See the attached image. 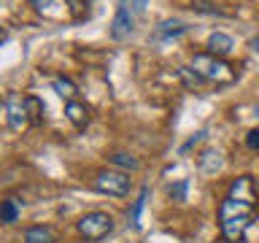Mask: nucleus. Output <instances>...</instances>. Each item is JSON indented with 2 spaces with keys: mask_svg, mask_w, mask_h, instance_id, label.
Instances as JSON below:
<instances>
[{
  "mask_svg": "<svg viewBox=\"0 0 259 243\" xmlns=\"http://www.w3.org/2000/svg\"><path fill=\"white\" fill-rule=\"evenodd\" d=\"M192 68L202 76V81H213V84H230V81L238 78V73L230 62H224L222 57L202 52L192 57Z\"/></svg>",
  "mask_w": 259,
  "mask_h": 243,
  "instance_id": "nucleus-1",
  "label": "nucleus"
},
{
  "mask_svg": "<svg viewBox=\"0 0 259 243\" xmlns=\"http://www.w3.org/2000/svg\"><path fill=\"white\" fill-rule=\"evenodd\" d=\"M76 230L84 240L97 243L113 232V216L105 214V211H89V214H84L76 222Z\"/></svg>",
  "mask_w": 259,
  "mask_h": 243,
  "instance_id": "nucleus-2",
  "label": "nucleus"
},
{
  "mask_svg": "<svg viewBox=\"0 0 259 243\" xmlns=\"http://www.w3.org/2000/svg\"><path fill=\"white\" fill-rule=\"evenodd\" d=\"M92 186L103 194H111V197H124V194H130V173H124V170H100L95 176Z\"/></svg>",
  "mask_w": 259,
  "mask_h": 243,
  "instance_id": "nucleus-3",
  "label": "nucleus"
},
{
  "mask_svg": "<svg viewBox=\"0 0 259 243\" xmlns=\"http://www.w3.org/2000/svg\"><path fill=\"white\" fill-rule=\"evenodd\" d=\"M30 122H32V119H30V111H27L24 97L8 95V97H6V125H8V130L22 133V130L30 125Z\"/></svg>",
  "mask_w": 259,
  "mask_h": 243,
  "instance_id": "nucleus-4",
  "label": "nucleus"
},
{
  "mask_svg": "<svg viewBox=\"0 0 259 243\" xmlns=\"http://www.w3.org/2000/svg\"><path fill=\"white\" fill-rule=\"evenodd\" d=\"M133 32H135V14L130 11V6L121 0L116 14H113V22H111V38L113 40H127Z\"/></svg>",
  "mask_w": 259,
  "mask_h": 243,
  "instance_id": "nucleus-5",
  "label": "nucleus"
},
{
  "mask_svg": "<svg viewBox=\"0 0 259 243\" xmlns=\"http://www.w3.org/2000/svg\"><path fill=\"white\" fill-rule=\"evenodd\" d=\"M254 222V214H243V216H227V219H219V227H222V238L230 240V243H240L246 230Z\"/></svg>",
  "mask_w": 259,
  "mask_h": 243,
  "instance_id": "nucleus-6",
  "label": "nucleus"
},
{
  "mask_svg": "<svg viewBox=\"0 0 259 243\" xmlns=\"http://www.w3.org/2000/svg\"><path fill=\"white\" fill-rule=\"evenodd\" d=\"M197 165H200V173L213 176V173H219V170L224 168V157H222V151H216V149H205L200 154Z\"/></svg>",
  "mask_w": 259,
  "mask_h": 243,
  "instance_id": "nucleus-7",
  "label": "nucleus"
},
{
  "mask_svg": "<svg viewBox=\"0 0 259 243\" xmlns=\"http://www.w3.org/2000/svg\"><path fill=\"white\" fill-rule=\"evenodd\" d=\"M186 32V24L178 22V19H165L157 24V30H154V38L157 40H170V38H178Z\"/></svg>",
  "mask_w": 259,
  "mask_h": 243,
  "instance_id": "nucleus-8",
  "label": "nucleus"
},
{
  "mask_svg": "<svg viewBox=\"0 0 259 243\" xmlns=\"http://www.w3.org/2000/svg\"><path fill=\"white\" fill-rule=\"evenodd\" d=\"M208 49H210V54L224 57L235 49V44H232V38L227 35V32H210L208 35Z\"/></svg>",
  "mask_w": 259,
  "mask_h": 243,
  "instance_id": "nucleus-9",
  "label": "nucleus"
},
{
  "mask_svg": "<svg viewBox=\"0 0 259 243\" xmlns=\"http://www.w3.org/2000/svg\"><path fill=\"white\" fill-rule=\"evenodd\" d=\"M146 200H149V186H141V192H138V197H135V202H133V208L127 211V222H130V227L133 230H138L141 227V211H143V206H146Z\"/></svg>",
  "mask_w": 259,
  "mask_h": 243,
  "instance_id": "nucleus-10",
  "label": "nucleus"
},
{
  "mask_svg": "<svg viewBox=\"0 0 259 243\" xmlns=\"http://www.w3.org/2000/svg\"><path fill=\"white\" fill-rule=\"evenodd\" d=\"M65 116H68L78 130H84V127L89 125V111H87V105H81V103H76V100H70L68 105H65Z\"/></svg>",
  "mask_w": 259,
  "mask_h": 243,
  "instance_id": "nucleus-11",
  "label": "nucleus"
},
{
  "mask_svg": "<svg viewBox=\"0 0 259 243\" xmlns=\"http://www.w3.org/2000/svg\"><path fill=\"white\" fill-rule=\"evenodd\" d=\"M24 243H57V232L52 230V227H30L27 232H24Z\"/></svg>",
  "mask_w": 259,
  "mask_h": 243,
  "instance_id": "nucleus-12",
  "label": "nucleus"
},
{
  "mask_svg": "<svg viewBox=\"0 0 259 243\" xmlns=\"http://www.w3.org/2000/svg\"><path fill=\"white\" fill-rule=\"evenodd\" d=\"M52 87H54V92L60 95V97H65V100H68V103H70L73 97L78 95V89H76V84H73L70 78H62V76H57Z\"/></svg>",
  "mask_w": 259,
  "mask_h": 243,
  "instance_id": "nucleus-13",
  "label": "nucleus"
},
{
  "mask_svg": "<svg viewBox=\"0 0 259 243\" xmlns=\"http://www.w3.org/2000/svg\"><path fill=\"white\" fill-rule=\"evenodd\" d=\"M19 214H22V208H19V202H16L14 197L3 200V208H0V219H3V224H14L16 219H19Z\"/></svg>",
  "mask_w": 259,
  "mask_h": 243,
  "instance_id": "nucleus-14",
  "label": "nucleus"
},
{
  "mask_svg": "<svg viewBox=\"0 0 259 243\" xmlns=\"http://www.w3.org/2000/svg\"><path fill=\"white\" fill-rule=\"evenodd\" d=\"M111 162H113L116 168H121V170H138V168H141V162H138L133 154H124V151L111 154Z\"/></svg>",
  "mask_w": 259,
  "mask_h": 243,
  "instance_id": "nucleus-15",
  "label": "nucleus"
},
{
  "mask_svg": "<svg viewBox=\"0 0 259 243\" xmlns=\"http://www.w3.org/2000/svg\"><path fill=\"white\" fill-rule=\"evenodd\" d=\"M24 103H27V111H30L32 125H40V122H44V103H40L35 95H27V97H24Z\"/></svg>",
  "mask_w": 259,
  "mask_h": 243,
  "instance_id": "nucleus-16",
  "label": "nucleus"
},
{
  "mask_svg": "<svg viewBox=\"0 0 259 243\" xmlns=\"http://www.w3.org/2000/svg\"><path fill=\"white\" fill-rule=\"evenodd\" d=\"M178 76H181V81H184V84L189 87V89H194V87L202 84V76H200V73L194 70V68H178Z\"/></svg>",
  "mask_w": 259,
  "mask_h": 243,
  "instance_id": "nucleus-17",
  "label": "nucleus"
},
{
  "mask_svg": "<svg viewBox=\"0 0 259 243\" xmlns=\"http://www.w3.org/2000/svg\"><path fill=\"white\" fill-rule=\"evenodd\" d=\"M186 186H189V181H178V184H173L170 186V197H173L176 202H186Z\"/></svg>",
  "mask_w": 259,
  "mask_h": 243,
  "instance_id": "nucleus-18",
  "label": "nucleus"
},
{
  "mask_svg": "<svg viewBox=\"0 0 259 243\" xmlns=\"http://www.w3.org/2000/svg\"><path fill=\"white\" fill-rule=\"evenodd\" d=\"M192 8H194V11H200V14H222L213 6V0H192Z\"/></svg>",
  "mask_w": 259,
  "mask_h": 243,
  "instance_id": "nucleus-19",
  "label": "nucleus"
},
{
  "mask_svg": "<svg viewBox=\"0 0 259 243\" xmlns=\"http://www.w3.org/2000/svg\"><path fill=\"white\" fill-rule=\"evenodd\" d=\"M124 3L130 6V11H133V14L138 16V14H143L146 8H149V3H151V0H124Z\"/></svg>",
  "mask_w": 259,
  "mask_h": 243,
  "instance_id": "nucleus-20",
  "label": "nucleus"
},
{
  "mask_svg": "<svg viewBox=\"0 0 259 243\" xmlns=\"http://www.w3.org/2000/svg\"><path fill=\"white\" fill-rule=\"evenodd\" d=\"M246 146H248L251 151H259V127L248 130V135H246Z\"/></svg>",
  "mask_w": 259,
  "mask_h": 243,
  "instance_id": "nucleus-21",
  "label": "nucleus"
},
{
  "mask_svg": "<svg viewBox=\"0 0 259 243\" xmlns=\"http://www.w3.org/2000/svg\"><path fill=\"white\" fill-rule=\"evenodd\" d=\"M202 138H205V130H200V133H194V135L189 138V141H186V143L181 146V154H186V151H189V149H192V146H194V143H200V141H202Z\"/></svg>",
  "mask_w": 259,
  "mask_h": 243,
  "instance_id": "nucleus-22",
  "label": "nucleus"
},
{
  "mask_svg": "<svg viewBox=\"0 0 259 243\" xmlns=\"http://www.w3.org/2000/svg\"><path fill=\"white\" fill-rule=\"evenodd\" d=\"M68 3H70V11L76 14V16L84 14V8H81V6H84V0H68Z\"/></svg>",
  "mask_w": 259,
  "mask_h": 243,
  "instance_id": "nucleus-23",
  "label": "nucleus"
},
{
  "mask_svg": "<svg viewBox=\"0 0 259 243\" xmlns=\"http://www.w3.org/2000/svg\"><path fill=\"white\" fill-rule=\"evenodd\" d=\"M27 3H32L35 8H44V6H49V3H52V0H27Z\"/></svg>",
  "mask_w": 259,
  "mask_h": 243,
  "instance_id": "nucleus-24",
  "label": "nucleus"
},
{
  "mask_svg": "<svg viewBox=\"0 0 259 243\" xmlns=\"http://www.w3.org/2000/svg\"><path fill=\"white\" fill-rule=\"evenodd\" d=\"M251 52H254V54L259 57V35H256L254 40H251Z\"/></svg>",
  "mask_w": 259,
  "mask_h": 243,
  "instance_id": "nucleus-25",
  "label": "nucleus"
}]
</instances>
